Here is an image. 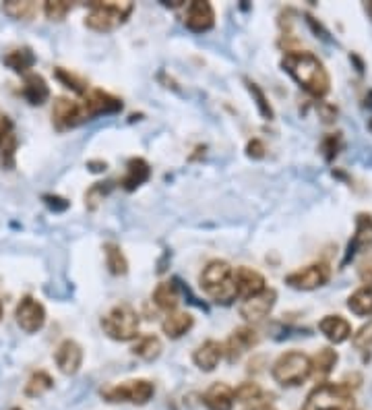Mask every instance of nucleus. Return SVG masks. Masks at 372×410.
<instances>
[{
  "label": "nucleus",
  "instance_id": "09e8293b",
  "mask_svg": "<svg viewBox=\"0 0 372 410\" xmlns=\"http://www.w3.org/2000/svg\"><path fill=\"white\" fill-rule=\"evenodd\" d=\"M0 116H3V114H0Z\"/></svg>",
  "mask_w": 372,
  "mask_h": 410
},
{
  "label": "nucleus",
  "instance_id": "39448f33",
  "mask_svg": "<svg viewBox=\"0 0 372 410\" xmlns=\"http://www.w3.org/2000/svg\"><path fill=\"white\" fill-rule=\"evenodd\" d=\"M133 13L131 3H89L85 25L93 32L108 34L120 27Z\"/></svg>",
  "mask_w": 372,
  "mask_h": 410
},
{
  "label": "nucleus",
  "instance_id": "ea45409f",
  "mask_svg": "<svg viewBox=\"0 0 372 410\" xmlns=\"http://www.w3.org/2000/svg\"><path fill=\"white\" fill-rule=\"evenodd\" d=\"M265 152H267V148H265V144L261 139H253V141H248V146H246L248 158L261 160V158H265Z\"/></svg>",
  "mask_w": 372,
  "mask_h": 410
},
{
  "label": "nucleus",
  "instance_id": "a211bd4d",
  "mask_svg": "<svg viewBox=\"0 0 372 410\" xmlns=\"http://www.w3.org/2000/svg\"><path fill=\"white\" fill-rule=\"evenodd\" d=\"M223 356V344H219L217 340H205L201 346H197L195 354H193V361L195 365L201 369V371H213L219 361Z\"/></svg>",
  "mask_w": 372,
  "mask_h": 410
},
{
  "label": "nucleus",
  "instance_id": "c756f323",
  "mask_svg": "<svg viewBox=\"0 0 372 410\" xmlns=\"http://www.w3.org/2000/svg\"><path fill=\"white\" fill-rule=\"evenodd\" d=\"M3 60H5V65H7L11 71L23 75V73H27V71L36 65V54H34L29 48H19V50L9 52Z\"/></svg>",
  "mask_w": 372,
  "mask_h": 410
},
{
  "label": "nucleus",
  "instance_id": "6ab92c4d",
  "mask_svg": "<svg viewBox=\"0 0 372 410\" xmlns=\"http://www.w3.org/2000/svg\"><path fill=\"white\" fill-rule=\"evenodd\" d=\"M15 152H17V137L15 128L9 116H0V158L5 166L15 164Z\"/></svg>",
  "mask_w": 372,
  "mask_h": 410
},
{
  "label": "nucleus",
  "instance_id": "412c9836",
  "mask_svg": "<svg viewBox=\"0 0 372 410\" xmlns=\"http://www.w3.org/2000/svg\"><path fill=\"white\" fill-rule=\"evenodd\" d=\"M23 98L32 104V106H42L48 102L50 98V87L46 83V79L38 73H29L25 75V81H23Z\"/></svg>",
  "mask_w": 372,
  "mask_h": 410
},
{
  "label": "nucleus",
  "instance_id": "9d476101",
  "mask_svg": "<svg viewBox=\"0 0 372 410\" xmlns=\"http://www.w3.org/2000/svg\"><path fill=\"white\" fill-rule=\"evenodd\" d=\"M234 291H236V297L242 301L253 299L267 291L265 276L253 267H246V265L236 267L234 269Z\"/></svg>",
  "mask_w": 372,
  "mask_h": 410
},
{
  "label": "nucleus",
  "instance_id": "c03bdc74",
  "mask_svg": "<svg viewBox=\"0 0 372 410\" xmlns=\"http://www.w3.org/2000/svg\"><path fill=\"white\" fill-rule=\"evenodd\" d=\"M246 410H275L269 402H261V404H253L251 408H246Z\"/></svg>",
  "mask_w": 372,
  "mask_h": 410
},
{
  "label": "nucleus",
  "instance_id": "20e7f679",
  "mask_svg": "<svg viewBox=\"0 0 372 410\" xmlns=\"http://www.w3.org/2000/svg\"><path fill=\"white\" fill-rule=\"evenodd\" d=\"M304 410H356L354 391L343 383H319L308 394Z\"/></svg>",
  "mask_w": 372,
  "mask_h": 410
},
{
  "label": "nucleus",
  "instance_id": "c85d7f7f",
  "mask_svg": "<svg viewBox=\"0 0 372 410\" xmlns=\"http://www.w3.org/2000/svg\"><path fill=\"white\" fill-rule=\"evenodd\" d=\"M347 307H349V311L356 313L358 317H370V315H372V288H370V286L358 288V291L347 299Z\"/></svg>",
  "mask_w": 372,
  "mask_h": 410
},
{
  "label": "nucleus",
  "instance_id": "7c9ffc66",
  "mask_svg": "<svg viewBox=\"0 0 372 410\" xmlns=\"http://www.w3.org/2000/svg\"><path fill=\"white\" fill-rule=\"evenodd\" d=\"M5 15H9L11 19H19V21H29L36 17L38 7L32 0H9V3L3 5Z\"/></svg>",
  "mask_w": 372,
  "mask_h": 410
},
{
  "label": "nucleus",
  "instance_id": "aec40b11",
  "mask_svg": "<svg viewBox=\"0 0 372 410\" xmlns=\"http://www.w3.org/2000/svg\"><path fill=\"white\" fill-rule=\"evenodd\" d=\"M203 402L209 410H232L234 408V389L223 383V381H217L213 383L205 396H203Z\"/></svg>",
  "mask_w": 372,
  "mask_h": 410
},
{
  "label": "nucleus",
  "instance_id": "a19ab883",
  "mask_svg": "<svg viewBox=\"0 0 372 410\" xmlns=\"http://www.w3.org/2000/svg\"><path fill=\"white\" fill-rule=\"evenodd\" d=\"M339 137H327V139H325V144H323V150H325V158L327 160H333L335 156H337V150H339Z\"/></svg>",
  "mask_w": 372,
  "mask_h": 410
},
{
  "label": "nucleus",
  "instance_id": "a878e982",
  "mask_svg": "<svg viewBox=\"0 0 372 410\" xmlns=\"http://www.w3.org/2000/svg\"><path fill=\"white\" fill-rule=\"evenodd\" d=\"M153 303L158 309L166 311V313H172L178 309V303H180V293L176 288L174 282H160L153 291Z\"/></svg>",
  "mask_w": 372,
  "mask_h": 410
},
{
  "label": "nucleus",
  "instance_id": "e433bc0d",
  "mask_svg": "<svg viewBox=\"0 0 372 410\" xmlns=\"http://www.w3.org/2000/svg\"><path fill=\"white\" fill-rule=\"evenodd\" d=\"M56 77H58L69 89H73V91H77V93H81V95H85V93L89 91V85H87L83 79H79L77 75H73L71 71H66V69H56Z\"/></svg>",
  "mask_w": 372,
  "mask_h": 410
},
{
  "label": "nucleus",
  "instance_id": "423d86ee",
  "mask_svg": "<svg viewBox=\"0 0 372 410\" xmlns=\"http://www.w3.org/2000/svg\"><path fill=\"white\" fill-rule=\"evenodd\" d=\"M273 379L286 387H296L300 383H304L310 373H312V365H310V356L302 350H290L284 352L275 363H273Z\"/></svg>",
  "mask_w": 372,
  "mask_h": 410
},
{
  "label": "nucleus",
  "instance_id": "dca6fc26",
  "mask_svg": "<svg viewBox=\"0 0 372 410\" xmlns=\"http://www.w3.org/2000/svg\"><path fill=\"white\" fill-rule=\"evenodd\" d=\"M52 120L56 124V128H71L83 122V114H81V104L73 102L69 98H56L54 106H52Z\"/></svg>",
  "mask_w": 372,
  "mask_h": 410
},
{
  "label": "nucleus",
  "instance_id": "6e6552de",
  "mask_svg": "<svg viewBox=\"0 0 372 410\" xmlns=\"http://www.w3.org/2000/svg\"><path fill=\"white\" fill-rule=\"evenodd\" d=\"M329 278H331V267L325 261H317V263H310L306 267L292 271L286 278V284L296 291H317V288L325 286L329 282Z\"/></svg>",
  "mask_w": 372,
  "mask_h": 410
},
{
  "label": "nucleus",
  "instance_id": "9b49d317",
  "mask_svg": "<svg viewBox=\"0 0 372 410\" xmlns=\"http://www.w3.org/2000/svg\"><path fill=\"white\" fill-rule=\"evenodd\" d=\"M184 25L193 34H205L215 25V9L207 0H193L184 5Z\"/></svg>",
  "mask_w": 372,
  "mask_h": 410
},
{
  "label": "nucleus",
  "instance_id": "f704fd0d",
  "mask_svg": "<svg viewBox=\"0 0 372 410\" xmlns=\"http://www.w3.org/2000/svg\"><path fill=\"white\" fill-rule=\"evenodd\" d=\"M358 278L362 280L364 286L372 288V247L364 249L358 259Z\"/></svg>",
  "mask_w": 372,
  "mask_h": 410
},
{
  "label": "nucleus",
  "instance_id": "2f4dec72",
  "mask_svg": "<svg viewBox=\"0 0 372 410\" xmlns=\"http://www.w3.org/2000/svg\"><path fill=\"white\" fill-rule=\"evenodd\" d=\"M52 385H54V381H52V377L46 371H36L25 383V396H29V398L44 396L46 391L52 389Z\"/></svg>",
  "mask_w": 372,
  "mask_h": 410
},
{
  "label": "nucleus",
  "instance_id": "bb28decb",
  "mask_svg": "<svg viewBox=\"0 0 372 410\" xmlns=\"http://www.w3.org/2000/svg\"><path fill=\"white\" fill-rule=\"evenodd\" d=\"M162 350H164L162 340L158 336H153V334L139 336L137 342H135V346H133V354L139 356V358H143V361H147V363L156 361L162 354Z\"/></svg>",
  "mask_w": 372,
  "mask_h": 410
},
{
  "label": "nucleus",
  "instance_id": "b1692460",
  "mask_svg": "<svg viewBox=\"0 0 372 410\" xmlns=\"http://www.w3.org/2000/svg\"><path fill=\"white\" fill-rule=\"evenodd\" d=\"M339 354L333 348H321L314 356H310V365H312V377L319 383H325V379L329 377V373L333 371V367L337 365Z\"/></svg>",
  "mask_w": 372,
  "mask_h": 410
},
{
  "label": "nucleus",
  "instance_id": "473e14b6",
  "mask_svg": "<svg viewBox=\"0 0 372 410\" xmlns=\"http://www.w3.org/2000/svg\"><path fill=\"white\" fill-rule=\"evenodd\" d=\"M263 396H265L263 387L259 383H255V381H244V383H240L234 389V400L236 402H244V404H248V402L261 404Z\"/></svg>",
  "mask_w": 372,
  "mask_h": 410
},
{
  "label": "nucleus",
  "instance_id": "5701e85b",
  "mask_svg": "<svg viewBox=\"0 0 372 410\" xmlns=\"http://www.w3.org/2000/svg\"><path fill=\"white\" fill-rule=\"evenodd\" d=\"M151 176V168L149 164L143 160V158H133L129 164H127V174L122 179V187L127 191H135L137 187H141L143 183H147Z\"/></svg>",
  "mask_w": 372,
  "mask_h": 410
},
{
  "label": "nucleus",
  "instance_id": "37998d69",
  "mask_svg": "<svg viewBox=\"0 0 372 410\" xmlns=\"http://www.w3.org/2000/svg\"><path fill=\"white\" fill-rule=\"evenodd\" d=\"M44 201H46V205H48L50 209H54V212H62V209L69 207V201H66V203H58V201H62V199L56 197V195H54V197H52V195H46Z\"/></svg>",
  "mask_w": 372,
  "mask_h": 410
},
{
  "label": "nucleus",
  "instance_id": "f03ea898",
  "mask_svg": "<svg viewBox=\"0 0 372 410\" xmlns=\"http://www.w3.org/2000/svg\"><path fill=\"white\" fill-rule=\"evenodd\" d=\"M201 288L215 301L221 305H230L236 299V291H234V269L227 261L223 259H215L209 261L201 276H199Z\"/></svg>",
  "mask_w": 372,
  "mask_h": 410
},
{
  "label": "nucleus",
  "instance_id": "79ce46f5",
  "mask_svg": "<svg viewBox=\"0 0 372 410\" xmlns=\"http://www.w3.org/2000/svg\"><path fill=\"white\" fill-rule=\"evenodd\" d=\"M319 112H321V116H323L325 122H331L337 116V108L331 106V104H325V102H319Z\"/></svg>",
  "mask_w": 372,
  "mask_h": 410
},
{
  "label": "nucleus",
  "instance_id": "a18cd8bd",
  "mask_svg": "<svg viewBox=\"0 0 372 410\" xmlns=\"http://www.w3.org/2000/svg\"><path fill=\"white\" fill-rule=\"evenodd\" d=\"M366 11H368V15L372 17V3H368V5H366Z\"/></svg>",
  "mask_w": 372,
  "mask_h": 410
},
{
  "label": "nucleus",
  "instance_id": "f8f14e48",
  "mask_svg": "<svg viewBox=\"0 0 372 410\" xmlns=\"http://www.w3.org/2000/svg\"><path fill=\"white\" fill-rule=\"evenodd\" d=\"M259 344V334L257 330H253L251 326H242L236 328L230 338L223 344V354L227 358V363H236L240 361L248 350H253Z\"/></svg>",
  "mask_w": 372,
  "mask_h": 410
},
{
  "label": "nucleus",
  "instance_id": "de8ad7c7",
  "mask_svg": "<svg viewBox=\"0 0 372 410\" xmlns=\"http://www.w3.org/2000/svg\"><path fill=\"white\" fill-rule=\"evenodd\" d=\"M13 410H21V408H13Z\"/></svg>",
  "mask_w": 372,
  "mask_h": 410
},
{
  "label": "nucleus",
  "instance_id": "4c0bfd02",
  "mask_svg": "<svg viewBox=\"0 0 372 410\" xmlns=\"http://www.w3.org/2000/svg\"><path fill=\"white\" fill-rule=\"evenodd\" d=\"M110 185H112V183H95V185L85 193V205H87L89 209H95L97 203L103 201V197L108 195Z\"/></svg>",
  "mask_w": 372,
  "mask_h": 410
},
{
  "label": "nucleus",
  "instance_id": "cd10ccee",
  "mask_svg": "<svg viewBox=\"0 0 372 410\" xmlns=\"http://www.w3.org/2000/svg\"><path fill=\"white\" fill-rule=\"evenodd\" d=\"M103 253H106V265L110 273H114V276H124V273L129 271V261L116 242H106Z\"/></svg>",
  "mask_w": 372,
  "mask_h": 410
},
{
  "label": "nucleus",
  "instance_id": "0eeeda50",
  "mask_svg": "<svg viewBox=\"0 0 372 410\" xmlns=\"http://www.w3.org/2000/svg\"><path fill=\"white\" fill-rule=\"evenodd\" d=\"M156 394V387L147 379H131L122 381L118 385H108L101 387V396L108 402H131V404H147Z\"/></svg>",
  "mask_w": 372,
  "mask_h": 410
},
{
  "label": "nucleus",
  "instance_id": "4468645a",
  "mask_svg": "<svg viewBox=\"0 0 372 410\" xmlns=\"http://www.w3.org/2000/svg\"><path fill=\"white\" fill-rule=\"evenodd\" d=\"M275 301H277V293L273 288H267L265 293L248 299L240 305V315L246 319V321H263L265 317H269V313L273 311L275 307Z\"/></svg>",
  "mask_w": 372,
  "mask_h": 410
},
{
  "label": "nucleus",
  "instance_id": "c9c22d12",
  "mask_svg": "<svg viewBox=\"0 0 372 410\" xmlns=\"http://www.w3.org/2000/svg\"><path fill=\"white\" fill-rule=\"evenodd\" d=\"M73 5L64 3V0H48L44 5V13L50 21H62L69 13H71Z\"/></svg>",
  "mask_w": 372,
  "mask_h": 410
},
{
  "label": "nucleus",
  "instance_id": "f3484780",
  "mask_svg": "<svg viewBox=\"0 0 372 410\" xmlns=\"http://www.w3.org/2000/svg\"><path fill=\"white\" fill-rule=\"evenodd\" d=\"M319 330L333 344H341V342H345V340L351 338V326L341 315H327V317H323L319 321Z\"/></svg>",
  "mask_w": 372,
  "mask_h": 410
},
{
  "label": "nucleus",
  "instance_id": "1a4fd4ad",
  "mask_svg": "<svg viewBox=\"0 0 372 410\" xmlns=\"http://www.w3.org/2000/svg\"><path fill=\"white\" fill-rule=\"evenodd\" d=\"M81 104V114H83V122L85 120H91L95 116H101V114H116L122 110V102L120 98L103 91V89H89L85 95H83V102Z\"/></svg>",
  "mask_w": 372,
  "mask_h": 410
},
{
  "label": "nucleus",
  "instance_id": "393cba45",
  "mask_svg": "<svg viewBox=\"0 0 372 410\" xmlns=\"http://www.w3.org/2000/svg\"><path fill=\"white\" fill-rule=\"evenodd\" d=\"M370 247H372V218L366 216V214H360L358 220H356V234L349 242V249H347V259L354 253L370 249Z\"/></svg>",
  "mask_w": 372,
  "mask_h": 410
},
{
  "label": "nucleus",
  "instance_id": "49530a36",
  "mask_svg": "<svg viewBox=\"0 0 372 410\" xmlns=\"http://www.w3.org/2000/svg\"><path fill=\"white\" fill-rule=\"evenodd\" d=\"M0 319H3V305H0Z\"/></svg>",
  "mask_w": 372,
  "mask_h": 410
},
{
  "label": "nucleus",
  "instance_id": "f257e3e1",
  "mask_svg": "<svg viewBox=\"0 0 372 410\" xmlns=\"http://www.w3.org/2000/svg\"><path fill=\"white\" fill-rule=\"evenodd\" d=\"M282 67L310 95L325 98L329 93V89H331V77H329L325 65L312 52L290 50V52H286V56L282 60Z\"/></svg>",
  "mask_w": 372,
  "mask_h": 410
},
{
  "label": "nucleus",
  "instance_id": "2eb2a0df",
  "mask_svg": "<svg viewBox=\"0 0 372 410\" xmlns=\"http://www.w3.org/2000/svg\"><path fill=\"white\" fill-rule=\"evenodd\" d=\"M54 361L64 375H75L83 365V348L75 340H62L54 352Z\"/></svg>",
  "mask_w": 372,
  "mask_h": 410
},
{
  "label": "nucleus",
  "instance_id": "ddd939ff",
  "mask_svg": "<svg viewBox=\"0 0 372 410\" xmlns=\"http://www.w3.org/2000/svg\"><path fill=\"white\" fill-rule=\"evenodd\" d=\"M15 319L19 323V328L27 334H36L44 328L46 323V309L40 301H36L34 297H25L15 311Z\"/></svg>",
  "mask_w": 372,
  "mask_h": 410
},
{
  "label": "nucleus",
  "instance_id": "4be33fe9",
  "mask_svg": "<svg viewBox=\"0 0 372 410\" xmlns=\"http://www.w3.org/2000/svg\"><path fill=\"white\" fill-rule=\"evenodd\" d=\"M193 326H195L193 315L186 313V311H178V309L172 311V313H168L166 319L162 321L164 334H166L168 338H172V340H178V338H182L184 334H188V332L193 330Z\"/></svg>",
  "mask_w": 372,
  "mask_h": 410
},
{
  "label": "nucleus",
  "instance_id": "72a5a7b5",
  "mask_svg": "<svg viewBox=\"0 0 372 410\" xmlns=\"http://www.w3.org/2000/svg\"><path fill=\"white\" fill-rule=\"evenodd\" d=\"M246 87H248V91H251L253 100L257 102V108H259L261 116L267 118V120H271V118H273V108H271V104H269L265 91H263L257 83H253V81H246Z\"/></svg>",
  "mask_w": 372,
  "mask_h": 410
},
{
  "label": "nucleus",
  "instance_id": "7ed1b4c3",
  "mask_svg": "<svg viewBox=\"0 0 372 410\" xmlns=\"http://www.w3.org/2000/svg\"><path fill=\"white\" fill-rule=\"evenodd\" d=\"M101 330L118 342L135 340L139 338V315L129 303H120L101 317Z\"/></svg>",
  "mask_w": 372,
  "mask_h": 410
},
{
  "label": "nucleus",
  "instance_id": "58836bf2",
  "mask_svg": "<svg viewBox=\"0 0 372 410\" xmlns=\"http://www.w3.org/2000/svg\"><path fill=\"white\" fill-rule=\"evenodd\" d=\"M351 342H354V346H356L358 350H368V348H372V321H368L364 328H360V330L354 334Z\"/></svg>",
  "mask_w": 372,
  "mask_h": 410
}]
</instances>
